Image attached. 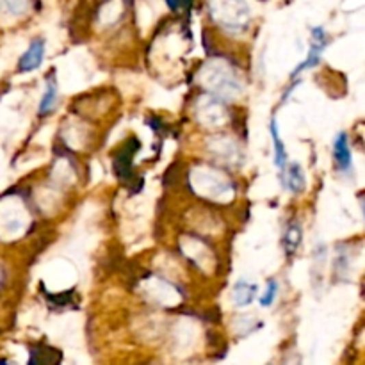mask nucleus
I'll use <instances>...</instances> for the list:
<instances>
[{
    "label": "nucleus",
    "mask_w": 365,
    "mask_h": 365,
    "mask_svg": "<svg viewBox=\"0 0 365 365\" xmlns=\"http://www.w3.org/2000/svg\"><path fill=\"white\" fill-rule=\"evenodd\" d=\"M326 45H328V36H326L325 29H323V27H314V29H312V43H310V50H308L307 53V59H305V61L292 71L290 79L298 77L301 71L308 70V68L316 66L317 62H319L320 53L325 52Z\"/></svg>",
    "instance_id": "nucleus-1"
},
{
    "label": "nucleus",
    "mask_w": 365,
    "mask_h": 365,
    "mask_svg": "<svg viewBox=\"0 0 365 365\" xmlns=\"http://www.w3.org/2000/svg\"><path fill=\"white\" fill-rule=\"evenodd\" d=\"M333 160L340 171H349V169H351L353 157L351 148H349V141H347V134L340 132L337 138L333 139Z\"/></svg>",
    "instance_id": "nucleus-2"
},
{
    "label": "nucleus",
    "mask_w": 365,
    "mask_h": 365,
    "mask_svg": "<svg viewBox=\"0 0 365 365\" xmlns=\"http://www.w3.org/2000/svg\"><path fill=\"white\" fill-rule=\"evenodd\" d=\"M45 58V41L43 40H34L31 45H29V49L27 52L23 53L22 59H20V71H32L36 68L41 66V62H43Z\"/></svg>",
    "instance_id": "nucleus-3"
},
{
    "label": "nucleus",
    "mask_w": 365,
    "mask_h": 365,
    "mask_svg": "<svg viewBox=\"0 0 365 365\" xmlns=\"http://www.w3.org/2000/svg\"><path fill=\"white\" fill-rule=\"evenodd\" d=\"M284 184L294 194H299L305 189V184H307L305 182V173H303V168L298 162L289 164L284 169Z\"/></svg>",
    "instance_id": "nucleus-4"
},
{
    "label": "nucleus",
    "mask_w": 365,
    "mask_h": 365,
    "mask_svg": "<svg viewBox=\"0 0 365 365\" xmlns=\"http://www.w3.org/2000/svg\"><path fill=\"white\" fill-rule=\"evenodd\" d=\"M269 130H271V138H273V148H275V164L276 168L280 169L284 173V169L287 168V150H285V144L280 138V132H278V125H276V120L273 118L271 125H269Z\"/></svg>",
    "instance_id": "nucleus-5"
},
{
    "label": "nucleus",
    "mask_w": 365,
    "mask_h": 365,
    "mask_svg": "<svg viewBox=\"0 0 365 365\" xmlns=\"http://www.w3.org/2000/svg\"><path fill=\"white\" fill-rule=\"evenodd\" d=\"M255 294H257V287L253 284H248L244 280L237 281L234 287V303L237 307H248L255 299Z\"/></svg>",
    "instance_id": "nucleus-6"
},
{
    "label": "nucleus",
    "mask_w": 365,
    "mask_h": 365,
    "mask_svg": "<svg viewBox=\"0 0 365 365\" xmlns=\"http://www.w3.org/2000/svg\"><path fill=\"white\" fill-rule=\"evenodd\" d=\"M299 244H301V227L299 223L292 221L285 231V248H287V253L292 255L298 251Z\"/></svg>",
    "instance_id": "nucleus-7"
},
{
    "label": "nucleus",
    "mask_w": 365,
    "mask_h": 365,
    "mask_svg": "<svg viewBox=\"0 0 365 365\" xmlns=\"http://www.w3.org/2000/svg\"><path fill=\"white\" fill-rule=\"evenodd\" d=\"M55 102H58V86L55 82H49L47 84V89H45L43 97H41L40 102V114L45 116L47 112H50L55 107Z\"/></svg>",
    "instance_id": "nucleus-8"
},
{
    "label": "nucleus",
    "mask_w": 365,
    "mask_h": 365,
    "mask_svg": "<svg viewBox=\"0 0 365 365\" xmlns=\"http://www.w3.org/2000/svg\"><path fill=\"white\" fill-rule=\"evenodd\" d=\"M276 294H278V284H276L275 280H271L266 285V290H264L262 298H260V305H262V307H271Z\"/></svg>",
    "instance_id": "nucleus-9"
}]
</instances>
